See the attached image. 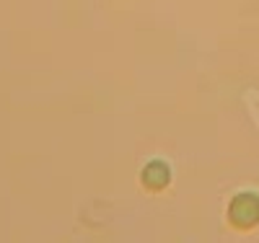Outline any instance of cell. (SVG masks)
<instances>
[{
	"mask_svg": "<svg viewBox=\"0 0 259 243\" xmlns=\"http://www.w3.org/2000/svg\"><path fill=\"white\" fill-rule=\"evenodd\" d=\"M228 220L233 228L251 230L259 223V197L249 194V191L236 194L231 200V207H228Z\"/></svg>",
	"mask_w": 259,
	"mask_h": 243,
	"instance_id": "1",
	"label": "cell"
},
{
	"mask_svg": "<svg viewBox=\"0 0 259 243\" xmlns=\"http://www.w3.org/2000/svg\"><path fill=\"white\" fill-rule=\"evenodd\" d=\"M171 181V171L163 161H153V163H148L143 168V186L150 189V191H161L166 189Z\"/></svg>",
	"mask_w": 259,
	"mask_h": 243,
	"instance_id": "2",
	"label": "cell"
}]
</instances>
